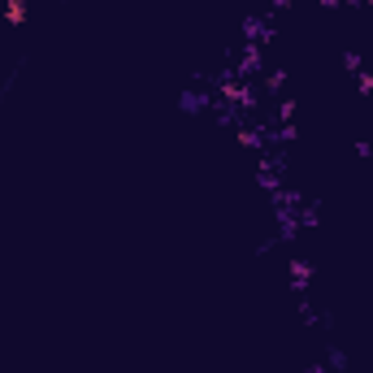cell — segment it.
I'll use <instances>...</instances> for the list:
<instances>
[{
    "label": "cell",
    "mask_w": 373,
    "mask_h": 373,
    "mask_svg": "<svg viewBox=\"0 0 373 373\" xmlns=\"http://www.w3.org/2000/svg\"><path fill=\"white\" fill-rule=\"evenodd\" d=\"M291 287H295V291H308V287H312V265L300 260V256H291Z\"/></svg>",
    "instance_id": "1"
},
{
    "label": "cell",
    "mask_w": 373,
    "mask_h": 373,
    "mask_svg": "<svg viewBox=\"0 0 373 373\" xmlns=\"http://www.w3.org/2000/svg\"><path fill=\"white\" fill-rule=\"evenodd\" d=\"M178 109H183V113H204V109H208V96H204V91H183V96H178Z\"/></svg>",
    "instance_id": "2"
},
{
    "label": "cell",
    "mask_w": 373,
    "mask_h": 373,
    "mask_svg": "<svg viewBox=\"0 0 373 373\" xmlns=\"http://www.w3.org/2000/svg\"><path fill=\"white\" fill-rule=\"evenodd\" d=\"M5 22H14V26L26 22V0H5Z\"/></svg>",
    "instance_id": "3"
},
{
    "label": "cell",
    "mask_w": 373,
    "mask_h": 373,
    "mask_svg": "<svg viewBox=\"0 0 373 373\" xmlns=\"http://www.w3.org/2000/svg\"><path fill=\"white\" fill-rule=\"evenodd\" d=\"M239 143H243V148H256V143H260V135H256V131H239Z\"/></svg>",
    "instance_id": "4"
},
{
    "label": "cell",
    "mask_w": 373,
    "mask_h": 373,
    "mask_svg": "<svg viewBox=\"0 0 373 373\" xmlns=\"http://www.w3.org/2000/svg\"><path fill=\"white\" fill-rule=\"evenodd\" d=\"M330 369H334V373H339V369H347V356H343V352H339V347H334V352H330Z\"/></svg>",
    "instance_id": "5"
},
{
    "label": "cell",
    "mask_w": 373,
    "mask_h": 373,
    "mask_svg": "<svg viewBox=\"0 0 373 373\" xmlns=\"http://www.w3.org/2000/svg\"><path fill=\"white\" fill-rule=\"evenodd\" d=\"M243 35H247V39H256V35H260V22H256V18H247V22H243Z\"/></svg>",
    "instance_id": "6"
},
{
    "label": "cell",
    "mask_w": 373,
    "mask_h": 373,
    "mask_svg": "<svg viewBox=\"0 0 373 373\" xmlns=\"http://www.w3.org/2000/svg\"><path fill=\"white\" fill-rule=\"evenodd\" d=\"M343 66H347L352 74H360V57H356V52H347V57H343Z\"/></svg>",
    "instance_id": "7"
},
{
    "label": "cell",
    "mask_w": 373,
    "mask_h": 373,
    "mask_svg": "<svg viewBox=\"0 0 373 373\" xmlns=\"http://www.w3.org/2000/svg\"><path fill=\"white\" fill-rule=\"evenodd\" d=\"M282 83H287V78H282V70H274V74H270V83H265V87H270V91H278Z\"/></svg>",
    "instance_id": "8"
},
{
    "label": "cell",
    "mask_w": 373,
    "mask_h": 373,
    "mask_svg": "<svg viewBox=\"0 0 373 373\" xmlns=\"http://www.w3.org/2000/svg\"><path fill=\"white\" fill-rule=\"evenodd\" d=\"M360 91H373V70H360Z\"/></svg>",
    "instance_id": "9"
},
{
    "label": "cell",
    "mask_w": 373,
    "mask_h": 373,
    "mask_svg": "<svg viewBox=\"0 0 373 373\" xmlns=\"http://www.w3.org/2000/svg\"><path fill=\"white\" fill-rule=\"evenodd\" d=\"M0 18H5V0H0Z\"/></svg>",
    "instance_id": "10"
},
{
    "label": "cell",
    "mask_w": 373,
    "mask_h": 373,
    "mask_svg": "<svg viewBox=\"0 0 373 373\" xmlns=\"http://www.w3.org/2000/svg\"><path fill=\"white\" fill-rule=\"evenodd\" d=\"M339 373H347V369H339Z\"/></svg>",
    "instance_id": "11"
},
{
    "label": "cell",
    "mask_w": 373,
    "mask_h": 373,
    "mask_svg": "<svg viewBox=\"0 0 373 373\" xmlns=\"http://www.w3.org/2000/svg\"><path fill=\"white\" fill-rule=\"evenodd\" d=\"M369 195H373V191H369Z\"/></svg>",
    "instance_id": "12"
}]
</instances>
